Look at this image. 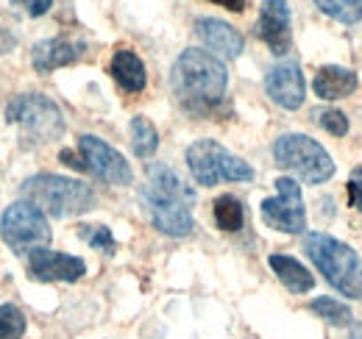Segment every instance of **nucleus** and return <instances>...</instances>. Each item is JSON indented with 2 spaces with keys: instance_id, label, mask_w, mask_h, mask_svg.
Masks as SVG:
<instances>
[{
  "instance_id": "obj_1",
  "label": "nucleus",
  "mask_w": 362,
  "mask_h": 339,
  "mask_svg": "<svg viewBox=\"0 0 362 339\" xmlns=\"http://www.w3.org/2000/svg\"><path fill=\"white\" fill-rule=\"evenodd\" d=\"M228 73L223 61L206 50H184L170 73L176 103L192 117H209L226 95Z\"/></svg>"
},
{
  "instance_id": "obj_2",
  "label": "nucleus",
  "mask_w": 362,
  "mask_h": 339,
  "mask_svg": "<svg viewBox=\"0 0 362 339\" xmlns=\"http://www.w3.org/2000/svg\"><path fill=\"white\" fill-rule=\"evenodd\" d=\"M145 172H148V184L142 186L139 201L151 222L168 237H187L195 228L192 222L195 192L165 165H148Z\"/></svg>"
},
{
  "instance_id": "obj_3",
  "label": "nucleus",
  "mask_w": 362,
  "mask_h": 339,
  "mask_svg": "<svg viewBox=\"0 0 362 339\" xmlns=\"http://www.w3.org/2000/svg\"><path fill=\"white\" fill-rule=\"evenodd\" d=\"M20 192H23V201L34 203L40 212L50 217H76L95 206V192L90 184L64 178V175H50V172L28 178Z\"/></svg>"
},
{
  "instance_id": "obj_4",
  "label": "nucleus",
  "mask_w": 362,
  "mask_h": 339,
  "mask_svg": "<svg viewBox=\"0 0 362 339\" xmlns=\"http://www.w3.org/2000/svg\"><path fill=\"white\" fill-rule=\"evenodd\" d=\"M304 251L323 278L343 295L362 297V256L329 234H307Z\"/></svg>"
},
{
  "instance_id": "obj_5",
  "label": "nucleus",
  "mask_w": 362,
  "mask_h": 339,
  "mask_svg": "<svg viewBox=\"0 0 362 339\" xmlns=\"http://www.w3.org/2000/svg\"><path fill=\"white\" fill-rule=\"evenodd\" d=\"M6 123L20 128L23 148H40L64 133V117L62 109L40 92L17 95L6 106Z\"/></svg>"
},
{
  "instance_id": "obj_6",
  "label": "nucleus",
  "mask_w": 362,
  "mask_h": 339,
  "mask_svg": "<svg viewBox=\"0 0 362 339\" xmlns=\"http://www.w3.org/2000/svg\"><path fill=\"white\" fill-rule=\"evenodd\" d=\"M276 165L298 175L304 184H323L334 175L332 156L307 133H284L273 142Z\"/></svg>"
},
{
  "instance_id": "obj_7",
  "label": "nucleus",
  "mask_w": 362,
  "mask_h": 339,
  "mask_svg": "<svg viewBox=\"0 0 362 339\" xmlns=\"http://www.w3.org/2000/svg\"><path fill=\"white\" fill-rule=\"evenodd\" d=\"M187 167L192 172L195 184L215 186L221 181H251L254 170L240 156L228 153L215 139H195L187 148Z\"/></svg>"
},
{
  "instance_id": "obj_8",
  "label": "nucleus",
  "mask_w": 362,
  "mask_h": 339,
  "mask_svg": "<svg viewBox=\"0 0 362 339\" xmlns=\"http://www.w3.org/2000/svg\"><path fill=\"white\" fill-rule=\"evenodd\" d=\"M0 237L14 254H34L42 251L50 242L47 214L40 212L28 201L11 203L0 217Z\"/></svg>"
},
{
  "instance_id": "obj_9",
  "label": "nucleus",
  "mask_w": 362,
  "mask_h": 339,
  "mask_svg": "<svg viewBox=\"0 0 362 339\" xmlns=\"http://www.w3.org/2000/svg\"><path fill=\"white\" fill-rule=\"evenodd\" d=\"M259 214L276 231L301 234L307 228V209L301 201V186L293 178H276V198H265Z\"/></svg>"
},
{
  "instance_id": "obj_10",
  "label": "nucleus",
  "mask_w": 362,
  "mask_h": 339,
  "mask_svg": "<svg viewBox=\"0 0 362 339\" xmlns=\"http://www.w3.org/2000/svg\"><path fill=\"white\" fill-rule=\"evenodd\" d=\"M78 153H81L84 170L106 184L126 186L134 181V172L129 167V162L123 159V153H117L112 145H106L103 139H98L92 133H84L78 139Z\"/></svg>"
},
{
  "instance_id": "obj_11",
  "label": "nucleus",
  "mask_w": 362,
  "mask_h": 339,
  "mask_svg": "<svg viewBox=\"0 0 362 339\" xmlns=\"http://www.w3.org/2000/svg\"><path fill=\"white\" fill-rule=\"evenodd\" d=\"M265 89L271 95V100L281 109H298L304 103L307 84H304V73L296 61H279L273 64L265 76Z\"/></svg>"
},
{
  "instance_id": "obj_12",
  "label": "nucleus",
  "mask_w": 362,
  "mask_h": 339,
  "mask_svg": "<svg viewBox=\"0 0 362 339\" xmlns=\"http://www.w3.org/2000/svg\"><path fill=\"white\" fill-rule=\"evenodd\" d=\"M257 34L276 56H284L290 50L293 31H290V6H287V0H262Z\"/></svg>"
},
{
  "instance_id": "obj_13",
  "label": "nucleus",
  "mask_w": 362,
  "mask_h": 339,
  "mask_svg": "<svg viewBox=\"0 0 362 339\" xmlns=\"http://www.w3.org/2000/svg\"><path fill=\"white\" fill-rule=\"evenodd\" d=\"M87 264L84 258L59 251H34L28 256V275L37 281H78L84 278Z\"/></svg>"
},
{
  "instance_id": "obj_14",
  "label": "nucleus",
  "mask_w": 362,
  "mask_h": 339,
  "mask_svg": "<svg viewBox=\"0 0 362 339\" xmlns=\"http://www.w3.org/2000/svg\"><path fill=\"white\" fill-rule=\"evenodd\" d=\"M195 34L212 50V56H221V59H237L245 47L243 34L223 20H215V17H198L195 20Z\"/></svg>"
},
{
  "instance_id": "obj_15",
  "label": "nucleus",
  "mask_w": 362,
  "mask_h": 339,
  "mask_svg": "<svg viewBox=\"0 0 362 339\" xmlns=\"http://www.w3.org/2000/svg\"><path fill=\"white\" fill-rule=\"evenodd\" d=\"M81 44L70 42V40H45L37 42L31 50V64L37 73H53L59 67H67L73 61L81 59Z\"/></svg>"
},
{
  "instance_id": "obj_16",
  "label": "nucleus",
  "mask_w": 362,
  "mask_h": 339,
  "mask_svg": "<svg viewBox=\"0 0 362 339\" xmlns=\"http://www.w3.org/2000/svg\"><path fill=\"white\" fill-rule=\"evenodd\" d=\"M313 89H315L317 97H323V100L349 97L357 89V73L346 70V67H337V64H326V67H320L315 73Z\"/></svg>"
},
{
  "instance_id": "obj_17",
  "label": "nucleus",
  "mask_w": 362,
  "mask_h": 339,
  "mask_svg": "<svg viewBox=\"0 0 362 339\" xmlns=\"http://www.w3.org/2000/svg\"><path fill=\"white\" fill-rule=\"evenodd\" d=\"M109 73H112V78L120 84V89H126V92H142V89H145V81H148L142 59L136 56L134 50H129V47H120V50L112 56Z\"/></svg>"
},
{
  "instance_id": "obj_18",
  "label": "nucleus",
  "mask_w": 362,
  "mask_h": 339,
  "mask_svg": "<svg viewBox=\"0 0 362 339\" xmlns=\"http://www.w3.org/2000/svg\"><path fill=\"white\" fill-rule=\"evenodd\" d=\"M273 267V273L279 275V281L290 290V292H296V295H304V292H310L313 287H315V278H313V273H307V267L301 264V261H296L293 256H271L268 258Z\"/></svg>"
},
{
  "instance_id": "obj_19",
  "label": "nucleus",
  "mask_w": 362,
  "mask_h": 339,
  "mask_svg": "<svg viewBox=\"0 0 362 339\" xmlns=\"http://www.w3.org/2000/svg\"><path fill=\"white\" fill-rule=\"evenodd\" d=\"M132 148H134V156L139 159H151L159 148V133L151 120L145 117H134L132 120Z\"/></svg>"
},
{
  "instance_id": "obj_20",
  "label": "nucleus",
  "mask_w": 362,
  "mask_h": 339,
  "mask_svg": "<svg viewBox=\"0 0 362 339\" xmlns=\"http://www.w3.org/2000/svg\"><path fill=\"white\" fill-rule=\"evenodd\" d=\"M215 222L218 228L223 231H240L243 228V220H245V212H243V203L234 198V195H221L215 201Z\"/></svg>"
},
{
  "instance_id": "obj_21",
  "label": "nucleus",
  "mask_w": 362,
  "mask_h": 339,
  "mask_svg": "<svg viewBox=\"0 0 362 339\" xmlns=\"http://www.w3.org/2000/svg\"><path fill=\"white\" fill-rule=\"evenodd\" d=\"M315 6L337 23L354 25L362 20V0H315Z\"/></svg>"
},
{
  "instance_id": "obj_22",
  "label": "nucleus",
  "mask_w": 362,
  "mask_h": 339,
  "mask_svg": "<svg viewBox=\"0 0 362 339\" xmlns=\"http://www.w3.org/2000/svg\"><path fill=\"white\" fill-rule=\"evenodd\" d=\"M310 309L315 311L317 317H323L326 323H332V326H349V323H354L351 309L343 306V303H337V300H332V297H317V300L310 303Z\"/></svg>"
},
{
  "instance_id": "obj_23",
  "label": "nucleus",
  "mask_w": 362,
  "mask_h": 339,
  "mask_svg": "<svg viewBox=\"0 0 362 339\" xmlns=\"http://www.w3.org/2000/svg\"><path fill=\"white\" fill-rule=\"evenodd\" d=\"M25 334V314L17 306H0V339H23Z\"/></svg>"
},
{
  "instance_id": "obj_24",
  "label": "nucleus",
  "mask_w": 362,
  "mask_h": 339,
  "mask_svg": "<svg viewBox=\"0 0 362 339\" xmlns=\"http://www.w3.org/2000/svg\"><path fill=\"white\" fill-rule=\"evenodd\" d=\"M313 117H315V123L323 131H329V133H334V136H346L349 133V120H346V114L343 112H337V109H313Z\"/></svg>"
},
{
  "instance_id": "obj_25",
  "label": "nucleus",
  "mask_w": 362,
  "mask_h": 339,
  "mask_svg": "<svg viewBox=\"0 0 362 339\" xmlns=\"http://www.w3.org/2000/svg\"><path fill=\"white\" fill-rule=\"evenodd\" d=\"M81 239H87L92 248L103 251V254H115V237L106 225H81Z\"/></svg>"
},
{
  "instance_id": "obj_26",
  "label": "nucleus",
  "mask_w": 362,
  "mask_h": 339,
  "mask_svg": "<svg viewBox=\"0 0 362 339\" xmlns=\"http://www.w3.org/2000/svg\"><path fill=\"white\" fill-rule=\"evenodd\" d=\"M349 201L357 212H362V167L354 170L349 178Z\"/></svg>"
},
{
  "instance_id": "obj_27",
  "label": "nucleus",
  "mask_w": 362,
  "mask_h": 339,
  "mask_svg": "<svg viewBox=\"0 0 362 339\" xmlns=\"http://www.w3.org/2000/svg\"><path fill=\"white\" fill-rule=\"evenodd\" d=\"M23 6H25V11L31 14V17H42L47 8L53 6V0H20Z\"/></svg>"
},
{
  "instance_id": "obj_28",
  "label": "nucleus",
  "mask_w": 362,
  "mask_h": 339,
  "mask_svg": "<svg viewBox=\"0 0 362 339\" xmlns=\"http://www.w3.org/2000/svg\"><path fill=\"white\" fill-rule=\"evenodd\" d=\"M209 3H218V6H223L228 11H243L245 8V0H209Z\"/></svg>"
},
{
  "instance_id": "obj_29",
  "label": "nucleus",
  "mask_w": 362,
  "mask_h": 339,
  "mask_svg": "<svg viewBox=\"0 0 362 339\" xmlns=\"http://www.w3.org/2000/svg\"><path fill=\"white\" fill-rule=\"evenodd\" d=\"M354 339H362V334H357V337H354Z\"/></svg>"
}]
</instances>
